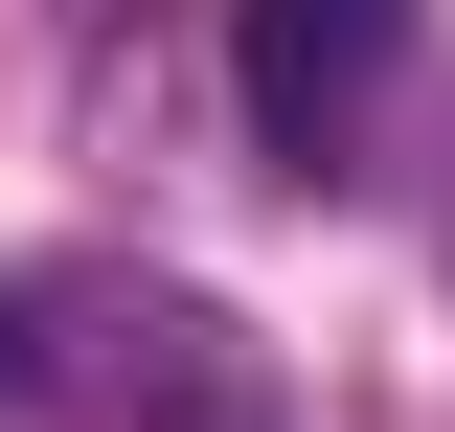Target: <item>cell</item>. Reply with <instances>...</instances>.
<instances>
[{"label":"cell","mask_w":455,"mask_h":432,"mask_svg":"<svg viewBox=\"0 0 455 432\" xmlns=\"http://www.w3.org/2000/svg\"><path fill=\"white\" fill-rule=\"evenodd\" d=\"M387 68H410V0H251V137H274L296 182H341V160H364Z\"/></svg>","instance_id":"6da1fadb"},{"label":"cell","mask_w":455,"mask_h":432,"mask_svg":"<svg viewBox=\"0 0 455 432\" xmlns=\"http://www.w3.org/2000/svg\"><path fill=\"white\" fill-rule=\"evenodd\" d=\"M23 387H46V341H23V296H0V410H23Z\"/></svg>","instance_id":"7a4b0ae2"}]
</instances>
